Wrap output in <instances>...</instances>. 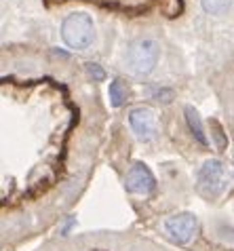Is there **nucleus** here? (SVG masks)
<instances>
[{
	"instance_id": "nucleus-1",
	"label": "nucleus",
	"mask_w": 234,
	"mask_h": 251,
	"mask_svg": "<svg viewBox=\"0 0 234 251\" xmlns=\"http://www.w3.org/2000/svg\"><path fill=\"white\" fill-rule=\"evenodd\" d=\"M61 38L70 49H82L91 47L95 40V24L87 13H72L61 24Z\"/></svg>"
},
{
	"instance_id": "nucleus-2",
	"label": "nucleus",
	"mask_w": 234,
	"mask_h": 251,
	"mask_svg": "<svg viewBox=\"0 0 234 251\" xmlns=\"http://www.w3.org/2000/svg\"><path fill=\"white\" fill-rule=\"evenodd\" d=\"M158 57H161V47L152 38L135 40L127 53V61L135 74H150L158 64Z\"/></svg>"
},
{
	"instance_id": "nucleus-3",
	"label": "nucleus",
	"mask_w": 234,
	"mask_h": 251,
	"mask_svg": "<svg viewBox=\"0 0 234 251\" xmlns=\"http://www.w3.org/2000/svg\"><path fill=\"white\" fill-rule=\"evenodd\" d=\"M226 186H228V176H226V167L219 163V160H207L201 171H198V190H201L205 197L215 199L219 197Z\"/></svg>"
},
{
	"instance_id": "nucleus-4",
	"label": "nucleus",
	"mask_w": 234,
	"mask_h": 251,
	"mask_svg": "<svg viewBox=\"0 0 234 251\" xmlns=\"http://www.w3.org/2000/svg\"><path fill=\"white\" fill-rule=\"evenodd\" d=\"M196 228H198V222L192 213H175L164 222V232L169 234L171 241L180 243V245L188 243L196 234Z\"/></svg>"
},
{
	"instance_id": "nucleus-5",
	"label": "nucleus",
	"mask_w": 234,
	"mask_h": 251,
	"mask_svg": "<svg viewBox=\"0 0 234 251\" xmlns=\"http://www.w3.org/2000/svg\"><path fill=\"white\" fill-rule=\"evenodd\" d=\"M129 123H131V129L135 131V135L148 142L156 135V116L150 108H135L131 110L129 114Z\"/></svg>"
},
{
	"instance_id": "nucleus-6",
	"label": "nucleus",
	"mask_w": 234,
	"mask_h": 251,
	"mask_svg": "<svg viewBox=\"0 0 234 251\" xmlns=\"http://www.w3.org/2000/svg\"><path fill=\"white\" fill-rule=\"evenodd\" d=\"M127 188L133 194H150L156 188V179L146 165L137 163L127 173Z\"/></svg>"
},
{
	"instance_id": "nucleus-7",
	"label": "nucleus",
	"mask_w": 234,
	"mask_h": 251,
	"mask_svg": "<svg viewBox=\"0 0 234 251\" xmlns=\"http://www.w3.org/2000/svg\"><path fill=\"white\" fill-rule=\"evenodd\" d=\"M186 121H188V127L190 131L194 133L196 142L207 146V135H205V129H203V123H201V116H198V112L194 108H186Z\"/></svg>"
},
{
	"instance_id": "nucleus-8",
	"label": "nucleus",
	"mask_w": 234,
	"mask_h": 251,
	"mask_svg": "<svg viewBox=\"0 0 234 251\" xmlns=\"http://www.w3.org/2000/svg\"><path fill=\"white\" fill-rule=\"evenodd\" d=\"M127 97H129V87L122 80H114L112 85H110V103H112L114 108L122 106Z\"/></svg>"
},
{
	"instance_id": "nucleus-9",
	"label": "nucleus",
	"mask_w": 234,
	"mask_h": 251,
	"mask_svg": "<svg viewBox=\"0 0 234 251\" xmlns=\"http://www.w3.org/2000/svg\"><path fill=\"white\" fill-rule=\"evenodd\" d=\"M201 6L207 15H224L232 6V0H201Z\"/></svg>"
},
{
	"instance_id": "nucleus-10",
	"label": "nucleus",
	"mask_w": 234,
	"mask_h": 251,
	"mask_svg": "<svg viewBox=\"0 0 234 251\" xmlns=\"http://www.w3.org/2000/svg\"><path fill=\"white\" fill-rule=\"evenodd\" d=\"M87 72L91 74L95 80H104L106 78V72L99 68V64H87Z\"/></svg>"
}]
</instances>
